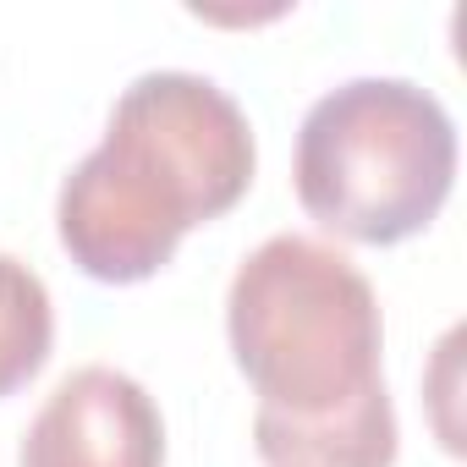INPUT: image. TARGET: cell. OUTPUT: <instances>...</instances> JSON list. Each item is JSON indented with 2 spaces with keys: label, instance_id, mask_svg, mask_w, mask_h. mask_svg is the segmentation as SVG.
<instances>
[{
  "label": "cell",
  "instance_id": "obj_2",
  "mask_svg": "<svg viewBox=\"0 0 467 467\" xmlns=\"http://www.w3.org/2000/svg\"><path fill=\"white\" fill-rule=\"evenodd\" d=\"M231 358L259 407L319 418L385 385V319L368 275L330 243L281 231L259 243L225 292Z\"/></svg>",
  "mask_w": 467,
  "mask_h": 467
},
{
  "label": "cell",
  "instance_id": "obj_6",
  "mask_svg": "<svg viewBox=\"0 0 467 467\" xmlns=\"http://www.w3.org/2000/svg\"><path fill=\"white\" fill-rule=\"evenodd\" d=\"M50 341H56V308L45 281L23 259L0 254V401L50 363Z\"/></svg>",
  "mask_w": 467,
  "mask_h": 467
},
{
  "label": "cell",
  "instance_id": "obj_3",
  "mask_svg": "<svg viewBox=\"0 0 467 467\" xmlns=\"http://www.w3.org/2000/svg\"><path fill=\"white\" fill-rule=\"evenodd\" d=\"M297 203L347 243H407L456 182L451 110L412 78H352L319 94L297 132Z\"/></svg>",
  "mask_w": 467,
  "mask_h": 467
},
{
  "label": "cell",
  "instance_id": "obj_5",
  "mask_svg": "<svg viewBox=\"0 0 467 467\" xmlns=\"http://www.w3.org/2000/svg\"><path fill=\"white\" fill-rule=\"evenodd\" d=\"M254 445L265 467H396V407L390 390L374 385L336 412L297 418V412H254Z\"/></svg>",
  "mask_w": 467,
  "mask_h": 467
},
{
  "label": "cell",
  "instance_id": "obj_1",
  "mask_svg": "<svg viewBox=\"0 0 467 467\" xmlns=\"http://www.w3.org/2000/svg\"><path fill=\"white\" fill-rule=\"evenodd\" d=\"M248 110L203 72H143L121 88L99 149L56 198L61 248L88 281L132 286L171 265L192 225L220 220L254 187Z\"/></svg>",
  "mask_w": 467,
  "mask_h": 467
},
{
  "label": "cell",
  "instance_id": "obj_4",
  "mask_svg": "<svg viewBox=\"0 0 467 467\" xmlns=\"http://www.w3.org/2000/svg\"><path fill=\"white\" fill-rule=\"evenodd\" d=\"M17 467H165V418L132 374L83 363L45 396Z\"/></svg>",
  "mask_w": 467,
  "mask_h": 467
}]
</instances>
